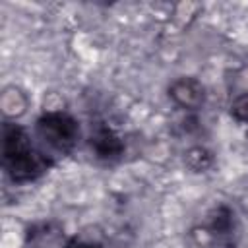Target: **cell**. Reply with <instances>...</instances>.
Returning a JSON list of instances; mask_svg holds the SVG:
<instances>
[{
  "instance_id": "obj_1",
  "label": "cell",
  "mask_w": 248,
  "mask_h": 248,
  "mask_svg": "<svg viewBox=\"0 0 248 248\" xmlns=\"http://www.w3.org/2000/svg\"><path fill=\"white\" fill-rule=\"evenodd\" d=\"M52 157L39 149L29 132L17 122L2 126V167L12 182L23 184L37 180L52 167Z\"/></svg>"
},
{
  "instance_id": "obj_2",
  "label": "cell",
  "mask_w": 248,
  "mask_h": 248,
  "mask_svg": "<svg viewBox=\"0 0 248 248\" xmlns=\"http://www.w3.org/2000/svg\"><path fill=\"white\" fill-rule=\"evenodd\" d=\"M35 136L50 151L70 153L79 140V124L64 110H46L35 122Z\"/></svg>"
},
{
  "instance_id": "obj_3",
  "label": "cell",
  "mask_w": 248,
  "mask_h": 248,
  "mask_svg": "<svg viewBox=\"0 0 248 248\" xmlns=\"http://www.w3.org/2000/svg\"><path fill=\"white\" fill-rule=\"evenodd\" d=\"M202 232L219 248H234L240 238V225L234 211L227 203H219L205 213Z\"/></svg>"
},
{
  "instance_id": "obj_4",
  "label": "cell",
  "mask_w": 248,
  "mask_h": 248,
  "mask_svg": "<svg viewBox=\"0 0 248 248\" xmlns=\"http://www.w3.org/2000/svg\"><path fill=\"white\" fill-rule=\"evenodd\" d=\"M91 151L101 161H116L124 153V140L108 124H97L89 136Z\"/></svg>"
},
{
  "instance_id": "obj_5",
  "label": "cell",
  "mask_w": 248,
  "mask_h": 248,
  "mask_svg": "<svg viewBox=\"0 0 248 248\" xmlns=\"http://www.w3.org/2000/svg\"><path fill=\"white\" fill-rule=\"evenodd\" d=\"M169 97L172 103L186 110H196L205 101V87L192 76H180L169 85Z\"/></svg>"
},
{
  "instance_id": "obj_6",
  "label": "cell",
  "mask_w": 248,
  "mask_h": 248,
  "mask_svg": "<svg viewBox=\"0 0 248 248\" xmlns=\"http://www.w3.org/2000/svg\"><path fill=\"white\" fill-rule=\"evenodd\" d=\"M184 163L194 172H205L213 165V155H211L209 149H205L202 145H196V147H190L184 153Z\"/></svg>"
},
{
  "instance_id": "obj_7",
  "label": "cell",
  "mask_w": 248,
  "mask_h": 248,
  "mask_svg": "<svg viewBox=\"0 0 248 248\" xmlns=\"http://www.w3.org/2000/svg\"><path fill=\"white\" fill-rule=\"evenodd\" d=\"M2 107H4V112H6V114H10V116H19L21 112H25L27 99H25L23 91H19L17 87H10V89L4 91Z\"/></svg>"
},
{
  "instance_id": "obj_8",
  "label": "cell",
  "mask_w": 248,
  "mask_h": 248,
  "mask_svg": "<svg viewBox=\"0 0 248 248\" xmlns=\"http://www.w3.org/2000/svg\"><path fill=\"white\" fill-rule=\"evenodd\" d=\"M231 116L248 128V93H242L238 95L232 103H231Z\"/></svg>"
},
{
  "instance_id": "obj_9",
  "label": "cell",
  "mask_w": 248,
  "mask_h": 248,
  "mask_svg": "<svg viewBox=\"0 0 248 248\" xmlns=\"http://www.w3.org/2000/svg\"><path fill=\"white\" fill-rule=\"evenodd\" d=\"M66 248H103V244H99L95 240H85V238H72V240H68Z\"/></svg>"
}]
</instances>
